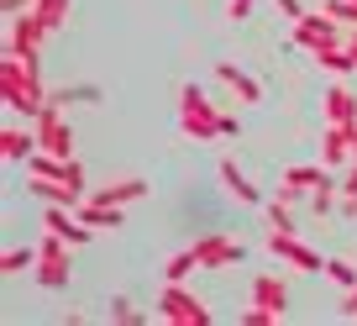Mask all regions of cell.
Segmentation results:
<instances>
[{
  "instance_id": "cell-1",
  "label": "cell",
  "mask_w": 357,
  "mask_h": 326,
  "mask_svg": "<svg viewBox=\"0 0 357 326\" xmlns=\"http://www.w3.org/2000/svg\"><path fill=\"white\" fill-rule=\"evenodd\" d=\"M0 90H6V111H11L16 121H26V116L43 111L47 90H43V74H37V53L32 58L6 53V64H0Z\"/></svg>"
},
{
  "instance_id": "cell-2",
  "label": "cell",
  "mask_w": 357,
  "mask_h": 326,
  "mask_svg": "<svg viewBox=\"0 0 357 326\" xmlns=\"http://www.w3.org/2000/svg\"><path fill=\"white\" fill-rule=\"evenodd\" d=\"M153 311H158V321H168V326H211V305H200L184 284H174V279L158 290Z\"/></svg>"
},
{
  "instance_id": "cell-3",
  "label": "cell",
  "mask_w": 357,
  "mask_h": 326,
  "mask_svg": "<svg viewBox=\"0 0 357 326\" xmlns=\"http://www.w3.org/2000/svg\"><path fill=\"white\" fill-rule=\"evenodd\" d=\"M32 126H37V147L43 153H53V158H74V126H68V116H63V105L47 95V105L32 116Z\"/></svg>"
},
{
  "instance_id": "cell-4",
  "label": "cell",
  "mask_w": 357,
  "mask_h": 326,
  "mask_svg": "<svg viewBox=\"0 0 357 326\" xmlns=\"http://www.w3.org/2000/svg\"><path fill=\"white\" fill-rule=\"evenodd\" d=\"M178 126H184V137H221L215 132V126H221V111L205 101L200 84H184V90H178Z\"/></svg>"
},
{
  "instance_id": "cell-5",
  "label": "cell",
  "mask_w": 357,
  "mask_h": 326,
  "mask_svg": "<svg viewBox=\"0 0 357 326\" xmlns=\"http://www.w3.org/2000/svg\"><path fill=\"white\" fill-rule=\"evenodd\" d=\"M37 290H63L68 284V237L47 232L43 226V242H37Z\"/></svg>"
},
{
  "instance_id": "cell-6",
  "label": "cell",
  "mask_w": 357,
  "mask_h": 326,
  "mask_svg": "<svg viewBox=\"0 0 357 326\" xmlns=\"http://www.w3.org/2000/svg\"><path fill=\"white\" fill-rule=\"evenodd\" d=\"M347 32H352V27H342L336 22L331 11H305L300 22H294V43L305 47V53H321V47H336V43H347Z\"/></svg>"
},
{
  "instance_id": "cell-7",
  "label": "cell",
  "mask_w": 357,
  "mask_h": 326,
  "mask_svg": "<svg viewBox=\"0 0 357 326\" xmlns=\"http://www.w3.org/2000/svg\"><path fill=\"white\" fill-rule=\"evenodd\" d=\"M47 32H53V27H47L37 11L11 16V27H6V53H16V58H32L37 47H43V37H47Z\"/></svg>"
},
{
  "instance_id": "cell-8",
  "label": "cell",
  "mask_w": 357,
  "mask_h": 326,
  "mask_svg": "<svg viewBox=\"0 0 357 326\" xmlns=\"http://www.w3.org/2000/svg\"><path fill=\"white\" fill-rule=\"evenodd\" d=\"M268 253H273V258H284V263H294V269H305V274L326 269V258H321V253H315V248H305V242H300L294 232H279V226L268 232Z\"/></svg>"
},
{
  "instance_id": "cell-9",
  "label": "cell",
  "mask_w": 357,
  "mask_h": 326,
  "mask_svg": "<svg viewBox=\"0 0 357 326\" xmlns=\"http://www.w3.org/2000/svg\"><path fill=\"white\" fill-rule=\"evenodd\" d=\"M190 248H195V258H200V269H226V263H242V242H231V237H221V232L200 237V242H190Z\"/></svg>"
},
{
  "instance_id": "cell-10",
  "label": "cell",
  "mask_w": 357,
  "mask_h": 326,
  "mask_svg": "<svg viewBox=\"0 0 357 326\" xmlns=\"http://www.w3.org/2000/svg\"><path fill=\"white\" fill-rule=\"evenodd\" d=\"M215 79H221V84H226L242 105H257V101H263V84H257L242 64H231V58H226V64H215Z\"/></svg>"
},
{
  "instance_id": "cell-11",
  "label": "cell",
  "mask_w": 357,
  "mask_h": 326,
  "mask_svg": "<svg viewBox=\"0 0 357 326\" xmlns=\"http://www.w3.org/2000/svg\"><path fill=\"white\" fill-rule=\"evenodd\" d=\"M74 205H47V216H43V226L47 232H58V237H68V248H79V242H89V232H95V226L89 221H74Z\"/></svg>"
},
{
  "instance_id": "cell-12",
  "label": "cell",
  "mask_w": 357,
  "mask_h": 326,
  "mask_svg": "<svg viewBox=\"0 0 357 326\" xmlns=\"http://www.w3.org/2000/svg\"><path fill=\"white\" fill-rule=\"evenodd\" d=\"M321 163H326V169H336V163H352V126L326 121V132H321Z\"/></svg>"
},
{
  "instance_id": "cell-13",
  "label": "cell",
  "mask_w": 357,
  "mask_h": 326,
  "mask_svg": "<svg viewBox=\"0 0 357 326\" xmlns=\"http://www.w3.org/2000/svg\"><path fill=\"white\" fill-rule=\"evenodd\" d=\"M26 190H32L37 200H47V205H79L84 200L68 179H47V174H26Z\"/></svg>"
},
{
  "instance_id": "cell-14",
  "label": "cell",
  "mask_w": 357,
  "mask_h": 326,
  "mask_svg": "<svg viewBox=\"0 0 357 326\" xmlns=\"http://www.w3.org/2000/svg\"><path fill=\"white\" fill-rule=\"evenodd\" d=\"M0 153H6V163H26V158L37 153V126L11 121V126H6V137H0Z\"/></svg>"
},
{
  "instance_id": "cell-15",
  "label": "cell",
  "mask_w": 357,
  "mask_h": 326,
  "mask_svg": "<svg viewBox=\"0 0 357 326\" xmlns=\"http://www.w3.org/2000/svg\"><path fill=\"white\" fill-rule=\"evenodd\" d=\"M321 111H326V121H336V126H357V95L347 90V84H331Z\"/></svg>"
},
{
  "instance_id": "cell-16",
  "label": "cell",
  "mask_w": 357,
  "mask_h": 326,
  "mask_svg": "<svg viewBox=\"0 0 357 326\" xmlns=\"http://www.w3.org/2000/svg\"><path fill=\"white\" fill-rule=\"evenodd\" d=\"M142 195H147V179H105L100 190L89 195V200H100V205H121V211H126V205L142 200Z\"/></svg>"
},
{
  "instance_id": "cell-17",
  "label": "cell",
  "mask_w": 357,
  "mask_h": 326,
  "mask_svg": "<svg viewBox=\"0 0 357 326\" xmlns=\"http://www.w3.org/2000/svg\"><path fill=\"white\" fill-rule=\"evenodd\" d=\"M221 184H226V190L236 195V205H268V200H263V190H257V184L247 179L242 169H236L231 158H221Z\"/></svg>"
},
{
  "instance_id": "cell-18",
  "label": "cell",
  "mask_w": 357,
  "mask_h": 326,
  "mask_svg": "<svg viewBox=\"0 0 357 326\" xmlns=\"http://www.w3.org/2000/svg\"><path fill=\"white\" fill-rule=\"evenodd\" d=\"M252 305H268V311L284 316V305H289V284L273 279V274H257V279H252Z\"/></svg>"
},
{
  "instance_id": "cell-19",
  "label": "cell",
  "mask_w": 357,
  "mask_h": 326,
  "mask_svg": "<svg viewBox=\"0 0 357 326\" xmlns=\"http://www.w3.org/2000/svg\"><path fill=\"white\" fill-rule=\"evenodd\" d=\"M74 211H79V221H89V226H111V232L121 226V205H100V200H89V195L74 205Z\"/></svg>"
},
{
  "instance_id": "cell-20",
  "label": "cell",
  "mask_w": 357,
  "mask_h": 326,
  "mask_svg": "<svg viewBox=\"0 0 357 326\" xmlns=\"http://www.w3.org/2000/svg\"><path fill=\"white\" fill-rule=\"evenodd\" d=\"M315 64H321L326 74H357V58H352V47H347V43L321 47V53H315Z\"/></svg>"
},
{
  "instance_id": "cell-21",
  "label": "cell",
  "mask_w": 357,
  "mask_h": 326,
  "mask_svg": "<svg viewBox=\"0 0 357 326\" xmlns=\"http://www.w3.org/2000/svg\"><path fill=\"white\" fill-rule=\"evenodd\" d=\"M305 200H310V211H315V216H331V211H336V200H342V184H336L331 174H326V179L315 184V190L305 195Z\"/></svg>"
},
{
  "instance_id": "cell-22",
  "label": "cell",
  "mask_w": 357,
  "mask_h": 326,
  "mask_svg": "<svg viewBox=\"0 0 357 326\" xmlns=\"http://www.w3.org/2000/svg\"><path fill=\"white\" fill-rule=\"evenodd\" d=\"M284 179L300 184V190H315V184L326 179V163H294V169H284Z\"/></svg>"
},
{
  "instance_id": "cell-23",
  "label": "cell",
  "mask_w": 357,
  "mask_h": 326,
  "mask_svg": "<svg viewBox=\"0 0 357 326\" xmlns=\"http://www.w3.org/2000/svg\"><path fill=\"white\" fill-rule=\"evenodd\" d=\"M195 269H200V258H195V248H184V253H174V258H168V269H163V274H168L174 284H184Z\"/></svg>"
},
{
  "instance_id": "cell-24",
  "label": "cell",
  "mask_w": 357,
  "mask_h": 326,
  "mask_svg": "<svg viewBox=\"0 0 357 326\" xmlns=\"http://www.w3.org/2000/svg\"><path fill=\"white\" fill-rule=\"evenodd\" d=\"M32 11H37V16H43V22H47V27H53V32H58V27L68 22V0H37Z\"/></svg>"
},
{
  "instance_id": "cell-25",
  "label": "cell",
  "mask_w": 357,
  "mask_h": 326,
  "mask_svg": "<svg viewBox=\"0 0 357 326\" xmlns=\"http://www.w3.org/2000/svg\"><path fill=\"white\" fill-rule=\"evenodd\" d=\"M53 101L58 105H89V101H100V90H95V84H74V90H58Z\"/></svg>"
},
{
  "instance_id": "cell-26",
  "label": "cell",
  "mask_w": 357,
  "mask_h": 326,
  "mask_svg": "<svg viewBox=\"0 0 357 326\" xmlns=\"http://www.w3.org/2000/svg\"><path fill=\"white\" fill-rule=\"evenodd\" d=\"M22 269H37V248H11L6 253V274H22Z\"/></svg>"
},
{
  "instance_id": "cell-27",
  "label": "cell",
  "mask_w": 357,
  "mask_h": 326,
  "mask_svg": "<svg viewBox=\"0 0 357 326\" xmlns=\"http://www.w3.org/2000/svg\"><path fill=\"white\" fill-rule=\"evenodd\" d=\"M326 274H331V279L342 284V290H352V284H357V269H352L347 258H326Z\"/></svg>"
},
{
  "instance_id": "cell-28",
  "label": "cell",
  "mask_w": 357,
  "mask_h": 326,
  "mask_svg": "<svg viewBox=\"0 0 357 326\" xmlns=\"http://www.w3.org/2000/svg\"><path fill=\"white\" fill-rule=\"evenodd\" d=\"M326 11H331L342 27H357V6H352V0H326Z\"/></svg>"
},
{
  "instance_id": "cell-29",
  "label": "cell",
  "mask_w": 357,
  "mask_h": 326,
  "mask_svg": "<svg viewBox=\"0 0 357 326\" xmlns=\"http://www.w3.org/2000/svg\"><path fill=\"white\" fill-rule=\"evenodd\" d=\"M268 221L279 226V232H294V216H289V205H284V200H268Z\"/></svg>"
},
{
  "instance_id": "cell-30",
  "label": "cell",
  "mask_w": 357,
  "mask_h": 326,
  "mask_svg": "<svg viewBox=\"0 0 357 326\" xmlns=\"http://www.w3.org/2000/svg\"><path fill=\"white\" fill-rule=\"evenodd\" d=\"M111 316H116L121 326H142V311H137L132 300H116V305H111Z\"/></svg>"
},
{
  "instance_id": "cell-31",
  "label": "cell",
  "mask_w": 357,
  "mask_h": 326,
  "mask_svg": "<svg viewBox=\"0 0 357 326\" xmlns=\"http://www.w3.org/2000/svg\"><path fill=\"white\" fill-rule=\"evenodd\" d=\"M252 6H257V0H226V16H231V22H247Z\"/></svg>"
},
{
  "instance_id": "cell-32",
  "label": "cell",
  "mask_w": 357,
  "mask_h": 326,
  "mask_svg": "<svg viewBox=\"0 0 357 326\" xmlns=\"http://www.w3.org/2000/svg\"><path fill=\"white\" fill-rule=\"evenodd\" d=\"M336 211H342L347 221H357V190H342V200H336Z\"/></svg>"
},
{
  "instance_id": "cell-33",
  "label": "cell",
  "mask_w": 357,
  "mask_h": 326,
  "mask_svg": "<svg viewBox=\"0 0 357 326\" xmlns=\"http://www.w3.org/2000/svg\"><path fill=\"white\" fill-rule=\"evenodd\" d=\"M215 132H221V137H236V132H242V116H226V111H221V126H215Z\"/></svg>"
},
{
  "instance_id": "cell-34",
  "label": "cell",
  "mask_w": 357,
  "mask_h": 326,
  "mask_svg": "<svg viewBox=\"0 0 357 326\" xmlns=\"http://www.w3.org/2000/svg\"><path fill=\"white\" fill-rule=\"evenodd\" d=\"M273 6H279V11L289 16V22H300V16H305V6H300V0H273Z\"/></svg>"
},
{
  "instance_id": "cell-35",
  "label": "cell",
  "mask_w": 357,
  "mask_h": 326,
  "mask_svg": "<svg viewBox=\"0 0 357 326\" xmlns=\"http://www.w3.org/2000/svg\"><path fill=\"white\" fill-rule=\"evenodd\" d=\"M0 6H6V16H22V11H32L37 0H0Z\"/></svg>"
},
{
  "instance_id": "cell-36",
  "label": "cell",
  "mask_w": 357,
  "mask_h": 326,
  "mask_svg": "<svg viewBox=\"0 0 357 326\" xmlns=\"http://www.w3.org/2000/svg\"><path fill=\"white\" fill-rule=\"evenodd\" d=\"M342 311H347V316H357V284H352V290H347V300H342Z\"/></svg>"
},
{
  "instance_id": "cell-37",
  "label": "cell",
  "mask_w": 357,
  "mask_h": 326,
  "mask_svg": "<svg viewBox=\"0 0 357 326\" xmlns=\"http://www.w3.org/2000/svg\"><path fill=\"white\" fill-rule=\"evenodd\" d=\"M352 163H357V126H352Z\"/></svg>"
},
{
  "instance_id": "cell-38",
  "label": "cell",
  "mask_w": 357,
  "mask_h": 326,
  "mask_svg": "<svg viewBox=\"0 0 357 326\" xmlns=\"http://www.w3.org/2000/svg\"><path fill=\"white\" fill-rule=\"evenodd\" d=\"M352 6H357V0H352Z\"/></svg>"
}]
</instances>
